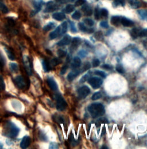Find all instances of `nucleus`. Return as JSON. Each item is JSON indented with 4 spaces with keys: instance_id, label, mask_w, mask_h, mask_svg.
<instances>
[{
    "instance_id": "obj_1",
    "label": "nucleus",
    "mask_w": 147,
    "mask_h": 149,
    "mask_svg": "<svg viewBox=\"0 0 147 149\" xmlns=\"http://www.w3.org/2000/svg\"><path fill=\"white\" fill-rule=\"evenodd\" d=\"M19 132L20 128L11 121H8L4 125L3 134L5 136L10 138H15L17 136Z\"/></svg>"
},
{
    "instance_id": "obj_2",
    "label": "nucleus",
    "mask_w": 147,
    "mask_h": 149,
    "mask_svg": "<svg viewBox=\"0 0 147 149\" xmlns=\"http://www.w3.org/2000/svg\"><path fill=\"white\" fill-rule=\"evenodd\" d=\"M88 111L93 118L103 115L105 113L104 105L101 103H94L88 107Z\"/></svg>"
},
{
    "instance_id": "obj_3",
    "label": "nucleus",
    "mask_w": 147,
    "mask_h": 149,
    "mask_svg": "<svg viewBox=\"0 0 147 149\" xmlns=\"http://www.w3.org/2000/svg\"><path fill=\"white\" fill-rule=\"evenodd\" d=\"M55 99L57 101V109L59 111H63L65 110L67 107V103L62 96L61 94L58 93L55 95Z\"/></svg>"
},
{
    "instance_id": "obj_4",
    "label": "nucleus",
    "mask_w": 147,
    "mask_h": 149,
    "mask_svg": "<svg viewBox=\"0 0 147 149\" xmlns=\"http://www.w3.org/2000/svg\"><path fill=\"white\" fill-rule=\"evenodd\" d=\"M88 84L92 87L93 89L99 88L102 84V80L98 77H92L88 80Z\"/></svg>"
},
{
    "instance_id": "obj_5",
    "label": "nucleus",
    "mask_w": 147,
    "mask_h": 149,
    "mask_svg": "<svg viewBox=\"0 0 147 149\" xmlns=\"http://www.w3.org/2000/svg\"><path fill=\"white\" fill-rule=\"evenodd\" d=\"M77 91L79 99H84L91 92L90 88L87 85H83L81 87L78 89Z\"/></svg>"
},
{
    "instance_id": "obj_6",
    "label": "nucleus",
    "mask_w": 147,
    "mask_h": 149,
    "mask_svg": "<svg viewBox=\"0 0 147 149\" xmlns=\"http://www.w3.org/2000/svg\"><path fill=\"white\" fill-rule=\"evenodd\" d=\"M13 81L16 87L19 89H23L26 87V82L25 81V79L21 75L15 77Z\"/></svg>"
},
{
    "instance_id": "obj_7",
    "label": "nucleus",
    "mask_w": 147,
    "mask_h": 149,
    "mask_svg": "<svg viewBox=\"0 0 147 149\" xmlns=\"http://www.w3.org/2000/svg\"><path fill=\"white\" fill-rule=\"evenodd\" d=\"M33 4L35 9L32 12L31 16H35L41 11L43 5L44 4V3L43 0H35L33 2Z\"/></svg>"
},
{
    "instance_id": "obj_8",
    "label": "nucleus",
    "mask_w": 147,
    "mask_h": 149,
    "mask_svg": "<svg viewBox=\"0 0 147 149\" xmlns=\"http://www.w3.org/2000/svg\"><path fill=\"white\" fill-rule=\"evenodd\" d=\"M23 62L24 64L26 70L27 74L29 75H32V63L29 59V58L27 56L24 55L23 56Z\"/></svg>"
},
{
    "instance_id": "obj_9",
    "label": "nucleus",
    "mask_w": 147,
    "mask_h": 149,
    "mask_svg": "<svg viewBox=\"0 0 147 149\" xmlns=\"http://www.w3.org/2000/svg\"><path fill=\"white\" fill-rule=\"evenodd\" d=\"M59 8V7L57 4H55L53 1H50L47 4L45 9L44 12L45 13H50L58 9Z\"/></svg>"
},
{
    "instance_id": "obj_10",
    "label": "nucleus",
    "mask_w": 147,
    "mask_h": 149,
    "mask_svg": "<svg viewBox=\"0 0 147 149\" xmlns=\"http://www.w3.org/2000/svg\"><path fill=\"white\" fill-rule=\"evenodd\" d=\"M47 82L48 86L50 87V88L53 91L58 90V84H57L56 81L54 80V79L53 77H48L47 79Z\"/></svg>"
},
{
    "instance_id": "obj_11",
    "label": "nucleus",
    "mask_w": 147,
    "mask_h": 149,
    "mask_svg": "<svg viewBox=\"0 0 147 149\" xmlns=\"http://www.w3.org/2000/svg\"><path fill=\"white\" fill-rule=\"evenodd\" d=\"M71 41V37L70 35L69 34H67L66 36H65L63 37V38L58 43H57V45L58 46H65V45H69Z\"/></svg>"
},
{
    "instance_id": "obj_12",
    "label": "nucleus",
    "mask_w": 147,
    "mask_h": 149,
    "mask_svg": "<svg viewBox=\"0 0 147 149\" xmlns=\"http://www.w3.org/2000/svg\"><path fill=\"white\" fill-rule=\"evenodd\" d=\"M62 28H61V26H58L55 30H54L53 32H52L50 34V38L51 40H54L57 38V37H58L59 36L62 35Z\"/></svg>"
},
{
    "instance_id": "obj_13",
    "label": "nucleus",
    "mask_w": 147,
    "mask_h": 149,
    "mask_svg": "<svg viewBox=\"0 0 147 149\" xmlns=\"http://www.w3.org/2000/svg\"><path fill=\"white\" fill-rule=\"evenodd\" d=\"M31 138L29 136H25L21 140L20 143V147L21 148H27L31 143Z\"/></svg>"
},
{
    "instance_id": "obj_14",
    "label": "nucleus",
    "mask_w": 147,
    "mask_h": 149,
    "mask_svg": "<svg viewBox=\"0 0 147 149\" xmlns=\"http://www.w3.org/2000/svg\"><path fill=\"white\" fill-rule=\"evenodd\" d=\"M80 74V71L77 70L76 69H74L73 70V71L70 72L68 75H67V80L69 81H72L73 80H74V79L77 77Z\"/></svg>"
},
{
    "instance_id": "obj_15",
    "label": "nucleus",
    "mask_w": 147,
    "mask_h": 149,
    "mask_svg": "<svg viewBox=\"0 0 147 149\" xmlns=\"http://www.w3.org/2000/svg\"><path fill=\"white\" fill-rule=\"evenodd\" d=\"M81 64H82V62H81V60H80V58H79L78 56H76V57H75L74 58L73 63L71 64V67H72V68L73 70L74 69H76V68L80 67Z\"/></svg>"
},
{
    "instance_id": "obj_16",
    "label": "nucleus",
    "mask_w": 147,
    "mask_h": 149,
    "mask_svg": "<svg viewBox=\"0 0 147 149\" xmlns=\"http://www.w3.org/2000/svg\"><path fill=\"white\" fill-rule=\"evenodd\" d=\"M121 23L122 25L125 27H129V26H132L134 25V22L132 21L130 19H128L125 17H122L121 19Z\"/></svg>"
},
{
    "instance_id": "obj_17",
    "label": "nucleus",
    "mask_w": 147,
    "mask_h": 149,
    "mask_svg": "<svg viewBox=\"0 0 147 149\" xmlns=\"http://www.w3.org/2000/svg\"><path fill=\"white\" fill-rule=\"evenodd\" d=\"M4 49H5V51L7 54L8 58L11 60L14 61L16 59V57H15V54L13 53V51L12 50V49H10V48H8V47H7V46L4 47Z\"/></svg>"
},
{
    "instance_id": "obj_18",
    "label": "nucleus",
    "mask_w": 147,
    "mask_h": 149,
    "mask_svg": "<svg viewBox=\"0 0 147 149\" xmlns=\"http://www.w3.org/2000/svg\"><path fill=\"white\" fill-rule=\"evenodd\" d=\"M78 26L79 29L83 32H87L88 33H91L94 32V29L92 28H87L82 23H79L78 24Z\"/></svg>"
},
{
    "instance_id": "obj_19",
    "label": "nucleus",
    "mask_w": 147,
    "mask_h": 149,
    "mask_svg": "<svg viewBox=\"0 0 147 149\" xmlns=\"http://www.w3.org/2000/svg\"><path fill=\"white\" fill-rule=\"evenodd\" d=\"M42 66H43V70L45 72H48L50 71L51 69V64L50 63V62H49L48 60H42Z\"/></svg>"
},
{
    "instance_id": "obj_20",
    "label": "nucleus",
    "mask_w": 147,
    "mask_h": 149,
    "mask_svg": "<svg viewBox=\"0 0 147 149\" xmlns=\"http://www.w3.org/2000/svg\"><path fill=\"white\" fill-rule=\"evenodd\" d=\"M53 17L54 19L57 21H61L66 18V15L62 12H57L53 15Z\"/></svg>"
},
{
    "instance_id": "obj_21",
    "label": "nucleus",
    "mask_w": 147,
    "mask_h": 149,
    "mask_svg": "<svg viewBox=\"0 0 147 149\" xmlns=\"http://www.w3.org/2000/svg\"><path fill=\"white\" fill-rule=\"evenodd\" d=\"M82 10L83 12L84 15L90 16H91L92 14V10L90 7H89L88 5H84L82 8Z\"/></svg>"
},
{
    "instance_id": "obj_22",
    "label": "nucleus",
    "mask_w": 147,
    "mask_h": 149,
    "mask_svg": "<svg viewBox=\"0 0 147 149\" xmlns=\"http://www.w3.org/2000/svg\"><path fill=\"white\" fill-rule=\"evenodd\" d=\"M128 3L132 8L137 9L141 7V3L138 0H128Z\"/></svg>"
},
{
    "instance_id": "obj_23",
    "label": "nucleus",
    "mask_w": 147,
    "mask_h": 149,
    "mask_svg": "<svg viewBox=\"0 0 147 149\" xmlns=\"http://www.w3.org/2000/svg\"><path fill=\"white\" fill-rule=\"evenodd\" d=\"M121 17L118 16H112L111 18V23L112 25H115V26H118L119 25L120 23H121Z\"/></svg>"
},
{
    "instance_id": "obj_24",
    "label": "nucleus",
    "mask_w": 147,
    "mask_h": 149,
    "mask_svg": "<svg viewBox=\"0 0 147 149\" xmlns=\"http://www.w3.org/2000/svg\"><path fill=\"white\" fill-rule=\"evenodd\" d=\"M0 11L4 14H6L9 12V9L4 4V0H0Z\"/></svg>"
},
{
    "instance_id": "obj_25",
    "label": "nucleus",
    "mask_w": 147,
    "mask_h": 149,
    "mask_svg": "<svg viewBox=\"0 0 147 149\" xmlns=\"http://www.w3.org/2000/svg\"><path fill=\"white\" fill-rule=\"evenodd\" d=\"M56 26V24L54 22H50L43 27V30L45 32L50 31Z\"/></svg>"
},
{
    "instance_id": "obj_26",
    "label": "nucleus",
    "mask_w": 147,
    "mask_h": 149,
    "mask_svg": "<svg viewBox=\"0 0 147 149\" xmlns=\"http://www.w3.org/2000/svg\"><path fill=\"white\" fill-rule=\"evenodd\" d=\"M81 42V39L79 38V37H74L73 40H72V41H71V46L72 48L75 49L76 48H77L79 45L80 44Z\"/></svg>"
},
{
    "instance_id": "obj_27",
    "label": "nucleus",
    "mask_w": 147,
    "mask_h": 149,
    "mask_svg": "<svg viewBox=\"0 0 147 149\" xmlns=\"http://www.w3.org/2000/svg\"><path fill=\"white\" fill-rule=\"evenodd\" d=\"M9 68L12 72L14 73H16L19 71V66L17 63H11L9 64Z\"/></svg>"
},
{
    "instance_id": "obj_28",
    "label": "nucleus",
    "mask_w": 147,
    "mask_h": 149,
    "mask_svg": "<svg viewBox=\"0 0 147 149\" xmlns=\"http://www.w3.org/2000/svg\"><path fill=\"white\" fill-rule=\"evenodd\" d=\"M140 30L137 28H133L131 31H130V35L132 37L133 39L137 38V37L138 36Z\"/></svg>"
},
{
    "instance_id": "obj_29",
    "label": "nucleus",
    "mask_w": 147,
    "mask_h": 149,
    "mask_svg": "<svg viewBox=\"0 0 147 149\" xmlns=\"http://www.w3.org/2000/svg\"><path fill=\"white\" fill-rule=\"evenodd\" d=\"M137 13L142 20L147 18V10H139L137 11Z\"/></svg>"
},
{
    "instance_id": "obj_30",
    "label": "nucleus",
    "mask_w": 147,
    "mask_h": 149,
    "mask_svg": "<svg viewBox=\"0 0 147 149\" xmlns=\"http://www.w3.org/2000/svg\"><path fill=\"white\" fill-rule=\"evenodd\" d=\"M74 9H75V7L73 5L69 4L66 7V8L65 9V12L66 13H70L72 12H73L74 11Z\"/></svg>"
},
{
    "instance_id": "obj_31",
    "label": "nucleus",
    "mask_w": 147,
    "mask_h": 149,
    "mask_svg": "<svg viewBox=\"0 0 147 149\" xmlns=\"http://www.w3.org/2000/svg\"><path fill=\"white\" fill-rule=\"evenodd\" d=\"M6 64V60L2 53L0 52V67L3 68V67Z\"/></svg>"
},
{
    "instance_id": "obj_32",
    "label": "nucleus",
    "mask_w": 147,
    "mask_h": 149,
    "mask_svg": "<svg viewBox=\"0 0 147 149\" xmlns=\"http://www.w3.org/2000/svg\"><path fill=\"white\" fill-rule=\"evenodd\" d=\"M53 119L55 122H58L59 123H63L64 121H65L63 117L62 116H61V115H54L53 117Z\"/></svg>"
},
{
    "instance_id": "obj_33",
    "label": "nucleus",
    "mask_w": 147,
    "mask_h": 149,
    "mask_svg": "<svg viewBox=\"0 0 147 149\" xmlns=\"http://www.w3.org/2000/svg\"><path fill=\"white\" fill-rule=\"evenodd\" d=\"M5 89V83L4 78L0 75V91H3Z\"/></svg>"
},
{
    "instance_id": "obj_34",
    "label": "nucleus",
    "mask_w": 147,
    "mask_h": 149,
    "mask_svg": "<svg viewBox=\"0 0 147 149\" xmlns=\"http://www.w3.org/2000/svg\"><path fill=\"white\" fill-rule=\"evenodd\" d=\"M62 62V60L59 58H54L51 60V64L53 66H57L59 64H60Z\"/></svg>"
},
{
    "instance_id": "obj_35",
    "label": "nucleus",
    "mask_w": 147,
    "mask_h": 149,
    "mask_svg": "<svg viewBox=\"0 0 147 149\" xmlns=\"http://www.w3.org/2000/svg\"><path fill=\"white\" fill-rule=\"evenodd\" d=\"M94 37L97 40H101L103 38V33L101 31H98L95 33Z\"/></svg>"
},
{
    "instance_id": "obj_36",
    "label": "nucleus",
    "mask_w": 147,
    "mask_h": 149,
    "mask_svg": "<svg viewBox=\"0 0 147 149\" xmlns=\"http://www.w3.org/2000/svg\"><path fill=\"white\" fill-rule=\"evenodd\" d=\"M61 28H62V34H63L65 33H66V32L67 31V28H68L67 23L66 21H65L61 24Z\"/></svg>"
},
{
    "instance_id": "obj_37",
    "label": "nucleus",
    "mask_w": 147,
    "mask_h": 149,
    "mask_svg": "<svg viewBox=\"0 0 147 149\" xmlns=\"http://www.w3.org/2000/svg\"><path fill=\"white\" fill-rule=\"evenodd\" d=\"M101 97H102L101 93L100 92H96L92 95L91 99L93 101H96V100H98V99H100Z\"/></svg>"
},
{
    "instance_id": "obj_38",
    "label": "nucleus",
    "mask_w": 147,
    "mask_h": 149,
    "mask_svg": "<svg viewBox=\"0 0 147 149\" xmlns=\"http://www.w3.org/2000/svg\"><path fill=\"white\" fill-rule=\"evenodd\" d=\"M95 74H96V75L99 76L101 77H103V78H105L106 76V73L102 71H101V70H96L94 72Z\"/></svg>"
},
{
    "instance_id": "obj_39",
    "label": "nucleus",
    "mask_w": 147,
    "mask_h": 149,
    "mask_svg": "<svg viewBox=\"0 0 147 149\" xmlns=\"http://www.w3.org/2000/svg\"><path fill=\"white\" fill-rule=\"evenodd\" d=\"M90 72H88V74H85L84 75H83L82 78L80 79V83H83L84 82H86L87 80H88L89 79H90V74H89Z\"/></svg>"
},
{
    "instance_id": "obj_40",
    "label": "nucleus",
    "mask_w": 147,
    "mask_h": 149,
    "mask_svg": "<svg viewBox=\"0 0 147 149\" xmlns=\"http://www.w3.org/2000/svg\"><path fill=\"white\" fill-rule=\"evenodd\" d=\"M80 17H81V13L79 11L75 12L72 15V18L76 20H79Z\"/></svg>"
},
{
    "instance_id": "obj_41",
    "label": "nucleus",
    "mask_w": 147,
    "mask_h": 149,
    "mask_svg": "<svg viewBox=\"0 0 147 149\" xmlns=\"http://www.w3.org/2000/svg\"><path fill=\"white\" fill-rule=\"evenodd\" d=\"M83 22L84 24H86V25H87L89 26H92L94 24L93 20L90 19H84L83 20Z\"/></svg>"
},
{
    "instance_id": "obj_42",
    "label": "nucleus",
    "mask_w": 147,
    "mask_h": 149,
    "mask_svg": "<svg viewBox=\"0 0 147 149\" xmlns=\"http://www.w3.org/2000/svg\"><path fill=\"white\" fill-rule=\"evenodd\" d=\"M116 71L120 73V74H124L125 71V69L124 68L123 66L121 64H118L117 66H116Z\"/></svg>"
},
{
    "instance_id": "obj_43",
    "label": "nucleus",
    "mask_w": 147,
    "mask_h": 149,
    "mask_svg": "<svg viewBox=\"0 0 147 149\" xmlns=\"http://www.w3.org/2000/svg\"><path fill=\"white\" fill-rule=\"evenodd\" d=\"M58 56L59 58H62L65 57L67 55V52L65 50H63V49H59L57 52Z\"/></svg>"
},
{
    "instance_id": "obj_44",
    "label": "nucleus",
    "mask_w": 147,
    "mask_h": 149,
    "mask_svg": "<svg viewBox=\"0 0 147 149\" xmlns=\"http://www.w3.org/2000/svg\"><path fill=\"white\" fill-rule=\"evenodd\" d=\"M94 17L96 20H98L100 18V12L98 8H95L94 10Z\"/></svg>"
},
{
    "instance_id": "obj_45",
    "label": "nucleus",
    "mask_w": 147,
    "mask_h": 149,
    "mask_svg": "<svg viewBox=\"0 0 147 149\" xmlns=\"http://www.w3.org/2000/svg\"><path fill=\"white\" fill-rule=\"evenodd\" d=\"M100 14L101 15V16L102 17H104V18H106L108 16V11L105 8H103L101 10V12H100Z\"/></svg>"
},
{
    "instance_id": "obj_46",
    "label": "nucleus",
    "mask_w": 147,
    "mask_h": 149,
    "mask_svg": "<svg viewBox=\"0 0 147 149\" xmlns=\"http://www.w3.org/2000/svg\"><path fill=\"white\" fill-rule=\"evenodd\" d=\"M78 55H79L80 58H85V57L87 55L88 52H87L86 51L83 50V49H82V50L78 52Z\"/></svg>"
},
{
    "instance_id": "obj_47",
    "label": "nucleus",
    "mask_w": 147,
    "mask_h": 149,
    "mask_svg": "<svg viewBox=\"0 0 147 149\" xmlns=\"http://www.w3.org/2000/svg\"><path fill=\"white\" fill-rule=\"evenodd\" d=\"M138 36L141 37H147V29H144L142 30H140L138 34Z\"/></svg>"
},
{
    "instance_id": "obj_48",
    "label": "nucleus",
    "mask_w": 147,
    "mask_h": 149,
    "mask_svg": "<svg viewBox=\"0 0 147 149\" xmlns=\"http://www.w3.org/2000/svg\"><path fill=\"white\" fill-rule=\"evenodd\" d=\"M91 68V64L89 62H87L86 63H84L83 67V71H86L88 70L90 68Z\"/></svg>"
},
{
    "instance_id": "obj_49",
    "label": "nucleus",
    "mask_w": 147,
    "mask_h": 149,
    "mask_svg": "<svg viewBox=\"0 0 147 149\" xmlns=\"http://www.w3.org/2000/svg\"><path fill=\"white\" fill-rule=\"evenodd\" d=\"M100 64V61L99 59H94L92 60V66L93 67H96L98 66H99Z\"/></svg>"
},
{
    "instance_id": "obj_50",
    "label": "nucleus",
    "mask_w": 147,
    "mask_h": 149,
    "mask_svg": "<svg viewBox=\"0 0 147 149\" xmlns=\"http://www.w3.org/2000/svg\"><path fill=\"white\" fill-rule=\"evenodd\" d=\"M97 122L99 123L100 124L108 123H109V121L106 118H100L97 121Z\"/></svg>"
},
{
    "instance_id": "obj_51",
    "label": "nucleus",
    "mask_w": 147,
    "mask_h": 149,
    "mask_svg": "<svg viewBox=\"0 0 147 149\" xmlns=\"http://www.w3.org/2000/svg\"><path fill=\"white\" fill-rule=\"evenodd\" d=\"M59 147V145L56 142H51L50 144V147H49V148H53V149H55V148H58Z\"/></svg>"
},
{
    "instance_id": "obj_52",
    "label": "nucleus",
    "mask_w": 147,
    "mask_h": 149,
    "mask_svg": "<svg viewBox=\"0 0 147 149\" xmlns=\"http://www.w3.org/2000/svg\"><path fill=\"white\" fill-rule=\"evenodd\" d=\"M114 5H121V6H124L125 5V0H117V1H116L114 3H113Z\"/></svg>"
},
{
    "instance_id": "obj_53",
    "label": "nucleus",
    "mask_w": 147,
    "mask_h": 149,
    "mask_svg": "<svg viewBox=\"0 0 147 149\" xmlns=\"http://www.w3.org/2000/svg\"><path fill=\"white\" fill-rule=\"evenodd\" d=\"M86 3V0H77L75 3V5L76 7H79L80 5H83Z\"/></svg>"
},
{
    "instance_id": "obj_54",
    "label": "nucleus",
    "mask_w": 147,
    "mask_h": 149,
    "mask_svg": "<svg viewBox=\"0 0 147 149\" xmlns=\"http://www.w3.org/2000/svg\"><path fill=\"white\" fill-rule=\"evenodd\" d=\"M70 28H71V31L73 33H75V32H77V30H76V27L75 26V24L72 21H70Z\"/></svg>"
},
{
    "instance_id": "obj_55",
    "label": "nucleus",
    "mask_w": 147,
    "mask_h": 149,
    "mask_svg": "<svg viewBox=\"0 0 147 149\" xmlns=\"http://www.w3.org/2000/svg\"><path fill=\"white\" fill-rule=\"evenodd\" d=\"M67 69H68V66L67 65H65L62 67L61 70V75H65L66 72V71H67Z\"/></svg>"
},
{
    "instance_id": "obj_56",
    "label": "nucleus",
    "mask_w": 147,
    "mask_h": 149,
    "mask_svg": "<svg viewBox=\"0 0 147 149\" xmlns=\"http://www.w3.org/2000/svg\"><path fill=\"white\" fill-rule=\"evenodd\" d=\"M100 26L104 28H108L109 24L106 21H103L100 23Z\"/></svg>"
},
{
    "instance_id": "obj_57",
    "label": "nucleus",
    "mask_w": 147,
    "mask_h": 149,
    "mask_svg": "<svg viewBox=\"0 0 147 149\" xmlns=\"http://www.w3.org/2000/svg\"><path fill=\"white\" fill-rule=\"evenodd\" d=\"M40 138L41 139V140H43V141H45L47 140V136L46 135H45V134H44L43 132H40Z\"/></svg>"
},
{
    "instance_id": "obj_58",
    "label": "nucleus",
    "mask_w": 147,
    "mask_h": 149,
    "mask_svg": "<svg viewBox=\"0 0 147 149\" xmlns=\"http://www.w3.org/2000/svg\"><path fill=\"white\" fill-rule=\"evenodd\" d=\"M102 67L106 70H111L112 69V67L108 64H104L102 66Z\"/></svg>"
},
{
    "instance_id": "obj_59",
    "label": "nucleus",
    "mask_w": 147,
    "mask_h": 149,
    "mask_svg": "<svg viewBox=\"0 0 147 149\" xmlns=\"http://www.w3.org/2000/svg\"><path fill=\"white\" fill-rule=\"evenodd\" d=\"M3 148V144L1 142H0V148Z\"/></svg>"
},
{
    "instance_id": "obj_60",
    "label": "nucleus",
    "mask_w": 147,
    "mask_h": 149,
    "mask_svg": "<svg viewBox=\"0 0 147 149\" xmlns=\"http://www.w3.org/2000/svg\"><path fill=\"white\" fill-rule=\"evenodd\" d=\"M102 148H108V147H105V146H103Z\"/></svg>"
},
{
    "instance_id": "obj_61",
    "label": "nucleus",
    "mask_w": 147,
    "mask_h": 149,
    "mask_svg": "<svg viewBox=\"0 0 147 149\" xmlns=\"http://www.w3.org/2000/svg\"><path fill=\"white\" fill-rule=\"evenodd\" d=\"M75 1V0H71V1H72V2H74Z\"/></svg>"
}]
</instances>
